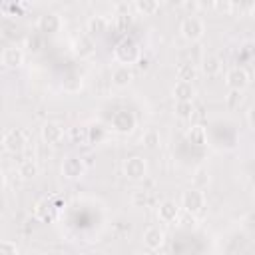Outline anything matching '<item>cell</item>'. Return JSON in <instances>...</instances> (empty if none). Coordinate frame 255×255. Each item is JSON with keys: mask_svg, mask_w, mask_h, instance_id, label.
Masks as SVG:
<instances>
[{"mask_svg": "<svg viewBox=\"0 0 255 255\" xmlns=\"http://www.w3.org/2000/svg\"><path fill=\"white\" fill-rule=\"evenodd\" d=\"M114 58H116L122 66H131V64H135V62L139 60V46H137V42H135L133 38H129V36H124V38L116 44V48H114Z\"/></svg>", "mask_w": 255, "mask_h": 255, "instance_id": "cell-1", "label": "cell"}, {"mask_svg": "<svg viewBox=\"0 0 255 255\" xmlns=\"http://www.w3.org/2000/svg\"><path fill=\"white\" fill-rule=\"evenodd\" d=\"M179 32H181V36H183L187 42H197V40H201L203 34H205V24H203V20H201L199 16L189 14V16H185V18L181 20Z\"/></svg>", "mask_w": 255, "mask_h": 255, "instance_id": "cell-2", "label": "cell"}, {"mask_svg": "<svg viewBox=\"0 0 255 255\" xmlns=\"http://www.w3.org/2000/svg\"><path fill=\"white\" fill-rule=\"evenodd\" d=\"M205 207V193L197 187H189L187 191L181 193V209L189 215L201 213Z\"/></svg>", "mask_w": 255, "mask_h": 255, "instance_id": "cell-3", "label": "cell"}, {"mask_svg": "<svg viewBox=\"0 0 255 255\" xmlns=\"http://www.w3.org/2000/svg\"><path fill=\"white\" fill-rule=\"evenodd\" d=\"M110 126H112V129H114L116 133H124V135H128V133H131V131L135 129L137 120H135L133 112H129V110H118V112L112 114Z\"/></svg>", "mask_w": 255, "mask_h": 255, "instance_id": "cell-4", "label": "cell"}, {"mask_svg": "<svg viewBox=\"0 0 255 255\" xmlns=\"http://www.w3.org/2000/svg\"><path fill=\"white\" fill-rule=\"evenodd\" d=\"M26 143H28V139H26L24 131H22V129H16V128L8 129V131L4 133V137H2L4 149H6L8 153H12V155L22 153V151L26 149Z\"/></svg>", "mask_w": 255, "mask_h": 255, "instance_id": "cell-5", "label": "cell"}, {"mask_svg": "<svg viewBox=\"0 0 255 255\" xmlns=\"http://www.w3.org/2000/svg\"><path fill=\"white\" fill-rule=\"evenodd\" d=\"M124 173H126V177L131 179V181L143 179V177L147 175V163H145V159L139 157V155L128 157V159L124 161Z\"/></svg>", "mask_w": 255, "mask_h": 255, "instance_id": "cell-6", "label": "cell"}, {"mask_svg": "<svg viewBox=\"0 0 255 255\" xmlns=\"http://www.w3.org/2000/svg\"><path fill=\"white\" fill-rule=\"evenodd\" d=\"M225 84H227L229 90H239V92H243V90L249 86V72H247L245 68H241V66H233V68H229L227 74H225Z\"/></svg>", "mask_w": 255, "mask_h": 255, "instance_id": "cell-7", "label": "cell"}, {"mask_svg": "<svg viewBox=\"0 0 255 255\" xmlns=\"http://www.w3.org/2000/svg\"><path fill=\"white\" fill-rule=\"evenodd\" d=\"M72 52H74V56L80 58V60L92 58V56L96 54V42H94V38H92L90 34H80V36L74 40V44H72Z\"/></svg>", "mask_w": 255, "mask_h": 255, "instance_id": "cell-8", "label": "cell"}, {"mask_svg": "<svg viewBox=\"0 0 255 255\" xmlns=\"http://www.w3.org/2000/svg\"><path fill=\"white\" fill-rule=\"evenodd\" d=\"M56 203H54V197H42L34 203V217L44 221V223H50L54 221L56 217Z\"/></svg>", "mask_w": 255, "mask_h": 255, "instance_id": "cell-9", "label": "cell"}, {"mask_svg": "<svg viewBox=\"0 0 255 255\" xmlns=\"http://www.w3.org/2000/svg\"><path fill=\"white\" fill-rule=\"evenodd\" d=\"M84 171H86V163L78 155H70L62 163V175L68 177V179H78V177L84 175Z\"/></svg>", "mask_w": 255, "mask_h": 255, "instance_id": "cell-10", "label": "cell"}, {"mask_svg": "<svg viewBox=\"0 0 255 255\" xmlns=\"http://www.w3.org/2000/svg\"><path fill=\"white\" fill-rule=\"evenodd\" d=\"M179 209L181 205L173 199H163L159 205H157V219L161 223H173L177 217H179Z\"/></svg>", "mask_w": 255, "mask_h": 255, "instance_id": "cell-11", "label": "cell"}, {"mask_svg": "<svg viewBox=\"0 0 255 255\" xmlns=\"http://www.w3.org/2000/svg\"><path fill=\"white\" fill-rule=\"evenodd\" d=\"M0 62H2V66L8 68V70L20 68V66L24 64V52H22V48H18V46H8V48H4V50H2V56H0Z\"/></svg>", "mask_w": 255, "mask_h": 255, "instance_id": "cell-12", "label": "cell"}, {"mask_svg": "<svg viewBox=\"0 0 255 255\" xmlns=\"http://www.w3.org/2000/svg\"><path fill=\"white\" fill-rule=\"evenodd\" d=\"M36 26H38V30L42 34H56L62 28V18L56 12H46V14H42L38 18V24Z\"/></svg>", "mask_w": 255, "mask_h": 255, "instance_id": "cell-13", "label": "cell"}, {"mask_svg": "<svg viewBox=\"0 0 255 255\" xmlns=\"http://www.w3.org/2000/svg\"><path fill=\"white\" fill-rule=\"evenodd\" d=\"M163 241H165V233H163V229L159 225H149L143 231V245L147 249L155 251V249H159L163 245Z\"/></svg>", "mask_w": 255, "mask_h": 255, "instance_id": "cell-14", "label": "cell"}, {"mask_svg": "<svg viewBox=\"0 0 255 255\" xmlns=\"http://www.w3.org/2000/svg\"><path fill=\"white\" fill-rule=\"evenodd\" d=\"M40 135H42V141H44V143H48V145H56V143H60L62 137H64V128H62L60 124L48 122V124L42 126Z\"/></svg>", "mask_w": 255, "mask_h": 255, "instance_id": "cell-15", "label": "cell"}, {"mask_svg": "<svg viewBox=\"0 0 255 255\" xmlns=\"http://www.w3.org/2000/svg\"><path fill=\"white\" fill-rule=\"evenodd\" d=\"M133 80V72H131V68L129 66H116L114 68V72H112V84L116 86V88H126V86H129V82Z\"/></svg>", "mask_w": 255, "mask_h": 255, "instance_id": "cell-16", "label": "cell"}, {"mask_svg": "<svg viewBox=\"0 0 255 255\" xmlns=\"http://www.w3.org/2000/svg\"><path fill=\"white\" fill-rule=\"evenodd\" d=\"M171 94H173L175 102H193L195 88L189 82H175V86L171 88Z\"/></svg>", "mask_w": 255, "mask_h": 255, "instance_id": "cell-17", "label": "cell"}, {"mask_svg": "<svg viewBox=\"0 0 255 255\" xmlns=\"http://www.w3.org/2000/svg\"><path fill=\"white\" fill-rule=\"evenodd\" d=\"M108 26H110L108 18H104V16H100V14L90 16L88 22H86V30H88V34H90L92 38H94V36H102V34L108 30Z\"/></svg>", "mask_w": 255, "mask_h": 255, "instance_id": "cell-18", "label": "cell"}, {"mask_svg": "<svg viewBox=\"0 0 255 255\" xmlns=\"http://www.w3.org/2000/svg\"><path fill=\"white\" fill-rule=\"evenodd\" d=\"M187 141L195 147H203L207 143V131L203 126H191L187 131Z\"/></svg>", "mask_w": 255, "mask_h": 255, "instance_id": "cell-19", "label": "cell"}, {"mask_svg": "<svg viewBox=\"0 0 255 255\" xmlns=\"http://www.w3.org/2000/svg\"><path fill=\"white\" fill-rule=\"evenodd\" d=\"M201 72L207 76V78H213L221 72V60L217 56H205L201 60Z\"/></svg>", "mask_w": 255, "mask_h": 255, "instance_id": "cell-20", "label": "cell"}, {"mask_svg": "<svg viewBox=\"0 0 255 255\" xmlns=\"http://www.w3.org/2000/svg\"><path fill=\"white\" fill-rule=\"evenodd\" d=\"M82 86H84V80H82V76L76 74V72L66 74L64 82H62V88H64V92H68V94H78V92L82 90Z\"/></svg>", "mask_w": 255, "mask_h": 255, "instance_id": "cell-21", "label": "cell"}, {"mask_svg": "<svg viewBox=\"0 0 255 255\" xmlns=\"http://www.w3.org/2000/svg\"><path fill=\"white\" fill-rule=\"evenodd\" d=\"M175 76H177V82H189L193 84V80L197 78V68L193 64H179L175 68Z\"/></svg>", "mask_w": 255, "mask_h": 255, "instance_id": "cell-22", "label": "cell"}, {"mask_svg": "<svg viewBox=\"0 0 255 255\" xmlns=\"http://www.w3.org/2000/svg\"><path fill=\"white\" fill-rule=\"evenodd\" d=\"M133 8H135L139 14H143V16H153V14L159 10V2H157V0H137V2L133 4Z\"/></svg>", "mask_w": 255, "mask_h": 255, "instance_id": "cell-23", "label": "cell"}, {"mask_svg": "<svg viewBox=\"0 0 255 255\" xmlns=\"http://www.w3.org/2000/svg\"><path fill=\"white\" fill-rule=\"evenodd\" d=\"M104 139H106V128L102 124H92L88 128V143L96 145V143H100Z\"/></svg>", "mask_w": 255, "mask_h": 255, "instance_id": "cell-24", "label": "cell"}, {"mask_svg": "<svg viewBox=\"0 0 255 255\" xmlns=\"http://www.w3.org/2000/svg\"><path fill=\"white\" fill-rule=\"evenodd\" d=\"M18 175L24 177V179H30V177H36L38 175V165L34 159H24L20 161L18 165Z\"/></svg>", "mask_w": 255, "mask_h": 255, "instance_id": "cell-25", "label": "cell"}, {"mask_svg": "<svg viewBox=\"0 0 255 255\" xmlns=\"http://www.w3.org/2000/svg\"><path fill=\"white\" fill-rule=\"evenodd\" d=\"M141 143H143L147 149H155V147L159 145V131L153 129V128L145 129L143 135H141Z\"/></svg>", "mask_w": 255, "mask_h": 255, "instance_id": "cell-26", "label": "cell"}, {"mask_svg": "<svg viewBox=\"0 0 255 255\" xmlns=\"http://www.w3.org/2000/svg\"><path fill=\"white\" fill-rule=\"evenodd\" d=\"M175 116L181 120H189L193 116V102H175Z\"/></svg>", "mask_w": 255, "mask_h": 255, "instance_id": "cell-27", "label": "cell"}, {"mask_svg": "<svg viewBox=\"0 0 255 255\" xmlns=\"http://www.w3.org/2000/svg\"><path fill=\"white\" fill-rule=\"evenodd\" d=\"M207 183H209V171L205 167H197L195 173H193V187L203 189Z\"/></svg>", "mask_w": 255, "mask_h": 255, "instance_id": "cell-28", "label": "cell"}, {"mask_svg": "<svg viewBox=\"0 0 255 255\" xmlns=\"http://www.w3.org/2000/svg\"><path fill=\"white\" fill-rule=\"evenodd\" d=\"M70 135H72V141L74 143H88V128H84V126H74L72 129H70Z\"/></svg>", "mask_w": 255, "mask_h": 255, "instance_id": "cell-29", "label": "cell"}, {"mask_svg": "<svg viewBox=\"0 0 255 255\" xmlns=\"http://www.w3.org/2000/svg\"><path fill=\"white\" fill-rule=\"evenodd\" d=\"M241 102H243V96H241L239 90H229V92H227V96H225V106H227L229 110L239 108Z\"/></svg>", "mask_w": 255, "mask_h": 255, "instance_id": "cell-30", "label": "cell"}, {"mask_svg": "<svg viewBox=\"0 0 255 255\" xmlns=\"http://www.w3.org/2000/svg\"><path fill=\"white\" fill-rule=\"evenodd\" d=\"M26 46H28V50H30V52H34V54H36V52H40V50H42L44 40H42L40 36H36V34H34V36H28Z\"/></svg>", "mask_w": 255, "mask_h": 255, "instance_id": "cell-31", "label": "cell"}, {"mask_svg": "<svg viewBox=\"0 0 255 255\" xmlns=\"http://www.w3.org/2000/svg\"><path fill=\"white\" fill-rule=\"evenodd\" d=\"M0 255H18L16 243L10 241V239H4V241L0 243Z\"/></svg>", "mask_w": 255, "mask_h": 255, "instance_id": "cell-32", "label": "cell"}, {"mask_svg": "<svg viewBox=\"0 0 255 255\" xmlns=\"http://www.w3.org/2000/svg\"><path fill=\"white\" fill-rule=\"evenodd\" d=\"M211 8H213V10H219V12L229 14V12L233 10V2H211Z\"/></svg>", "mask_w": 255, "mask_h": 255, "instance_id": "cell-33", "label": "cell"}, {"mask_svg": "<svg viewBox=\"0 0 255 255\" xmlns=\"http://www.w3.org/2000/svg\"><path fill=\"white\" fill-rule=\"evenodd\" d=\"M145 201H147V197H145V189H139V191L133 193V203H135V205H141V203H145Z\"/></svg>", "mask_w": 255, "mask_h": 255, "instance_id": "cell-34", "label": "cell"}, {"mask_svg": "<svg viewBox=\"0 0 255 255\" xmlns=\"http://www.w3.org/2000/svg\"><path fill=\"white\" fill-rule=\"evenodd\" d=\"M247 122H249V126L255 129V106L249 108V112H247Z\"/></svg>", "mask_w": 255, "mask_h": 255, "instance_id": "cell-35", "label": "cell"}, {"mask_svg": "<svg viewBox=\"0 0 255 255\" xmlns=\"http://www.w3.org/2000/svg\"><path fill=\"white\" fill-rule=\"evenodd\" d=\"M183 8L185 10H199V2H183Z\"/></svg>", "mask_w": 255, "mask_h": 255, "instance_id": "cell-36", "label": "cell"}, {"mask_svg": "<svg viewBox=\"0 0 255 255\" xmlns=\"http://www.w3.org/2000/svg\"><path fill=\"white\" fill-rule=\"evenodd\" d=\"M249 16H251V18L255 20V2H253V4L249 6Z\"/></svg>", "mask_w": 255, "mask_h": 255, "instance_id": "cell-37", "label": "cell"}]
</instances>
